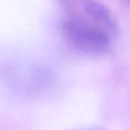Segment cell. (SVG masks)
Segmentation results:
<instances>
[{
	"mask_svg": "<svg viewBox=\"0 0 130 130\" xmlns=\"http://www.w3.org/2000/svg\"><path fill=\"white\" fill-rule=\"evenodd\" d=\"M62 32L67 43L79 53L103 56L110 52L115 38L89 17L69 16L62 22Z\"/></svg>",
	"mask_w": 130,
	"mask_h": 130,
	"instance_id": "6da1fadb",
	"label": "cell"
},
{
	"mask_svg": "<svg viewBox=\"0 0 130 130\" xmlns=\"http://www.w3.org/2000/svg\"><path fill=\"white\" fill-rule=\"evenodd\" d=\"M82 7L87 17L96 22L112 36L118 32V21L111 10L98 0H82Z\"/></svg>",
	"mask_w": 130,
	"mask_h": 130,
	"instance_id": "7a4b0ae2",
	"label": "cell"
},
{
	"mask_svg": "<svg viewBox=\"0 0 130 130\" xmlns=\"http://www.w3.org/2000/svg\"><path fill=\"white\" fill-rule=\"evenodd\" d=\"M85 130H106L103 128H90V129H85Z\"/></svg>",
	"mask_w": 130,
	"mask_h": 130,
	"instance_id": "3957f363",
	"label": "cell"
}]
</instances>
